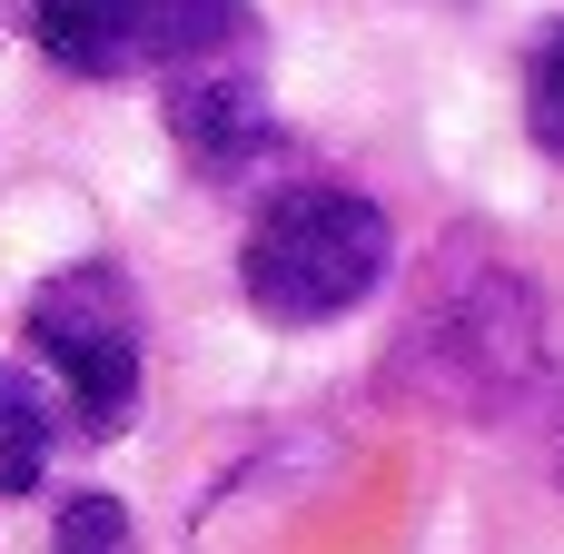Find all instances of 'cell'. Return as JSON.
Returning a JSON list of instances; mask_svg holds the SVG:
<instances>
[{"instance_id":"obj_2","label":"cell","mask_w":564,"mask_h":554,"mask_svg":"<svg viewBox=\"0 0 564 554\" xmlns=\"http://www.w3.org/2000/svg\"><path fill=\"white\" fill-rule=\"evenodd\" d=\"M30 347H40V367L69 387V426H79V436H119V426H129L139 377H149V317H139V287H129L109 258H79V268L40 278V297H30Z\"/></svg>"},{"instance_id":"obj_1","label":"cell","mask_w":564,"mask_h":554,"mask_svg":"<svg viewBox=\"0 0 564 554\" xmlns=\"http://www.w3.org/2000/svg\"><path fill=\"white\" fill-rule=\"evenodd\" d=\"M397 268V238H387V208L367 188H337V178H307V188H278L238 248V287L268 327H327L347 307H367Z\"/></svg>"},{"instance_id":"obj_7","label":"cell","mask_w":564,"mask_h":554,"mask_svg":"<svg viewBox=\"0 0 564 554\" xmlns=\"http://www.w3.org/2000/svg\"><path fill=\"white\" fill-rule=\"evenodd\" d=\"M50 554H129V515H119V496H69L59 525H50Z\"/></svg>"},{"instance_id":"obj_8","label":"cell","mask_w":564,"mask_h":554,"mask_svg":"<svg viewBox=\"0 0 564 554\" xmlns=\"http://www.w3.org/2000/svg\"><path fill=\"white\" fill-rule=\"evenodd\" d=\"M525 129L545 149H564V20L535 40V59H525Z\"/></svg>"},{"instance_id":"obj_3","label":"cell","mask_w":564,"mask_h":554,"mask_svg":"<svg viewBox=\"0 0 564 554\" xmlns=\"http://www.w3.org/2000/svg\"><path fill=\"white\" fill-rule=\"evenodd\" d=\"M20 30L79 79H178L248 40V0H20Z\"/></svg>"},{"instance_id":"obj_5","label":"cell","mask_w":564,"mask_h":554,"mask_svg":"<svg viewBox=\"0 0 564 554\" xmlns=\"http://www.w3.org/2000/svg\"><path fill=\"white\" fill-rule=\"evenodd\" d=\"M169 139H178L198 169H248V159L278 139L258 69H238V59H198V69H178V79H169Z\"/></svg>"},{"instance_id":"obj_6","label":"cell","mask_w":564,"mask_h":554,"mask_svg":"<svg viewBox=\"0 0 564 554\" xmlns=\"http://www.w3.org/2000/svg\"><path fill=\"white\" fill-rule=\"evenodd\" d=\"M50 446H59V406L20 367H0V496H30L50 476Z\"/></svg>"},{"instance_id":"obj_4","label":"cell","mask_w":564,"mask_h":554,"mask_svg":"<svg viewBox=\"0 0 564 554\" xmlns=\"http://www.w3.org/2000/svg\"><path fill=\"white\" fill-rule=\"evenodd\" d=\"M446 357V377H436V397L446 406H496L525 367H535V297L496 268V258H476V248H446V287H436V307L416 317V337H406V367L426 377Z\"/></svg>"}]
</instances>
